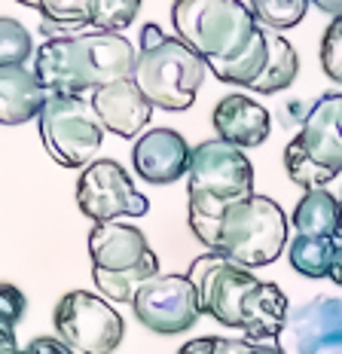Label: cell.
<instances>
[{
  "instance_id": "cell-1",
  "label": "cell",
  "mask_w": 342,
  "mask_h": 354,
  "mask_svg": "<svg viewBox=\"0 0 342 354\" xmlns=\"http://www.w3.org/2000/svg\"><path fill=\"white\" fill-rule=\"evenodd\" d=\"M171 25L220 83L251 88L263 73L266 28L242 0H174Z\"/></svg>"
},
{
  "instance_id": "cell-2",
  "label": "cell",
  "mask_w": 342,
  "mask_h": 354,
  "mask_svg": "<svg viewBox=\"0 0 342 354\" xmlns=\"http://www.w3.org/2000/svg\"><path fill=\"white\" fill-rule=\"evenodd\" d=\"M135 62L138 53L125 34L83 31L43 43L34 53V73L49 95H83L132 77Z\"/></svg>"
},
{
  "instance_id": "cell-3",
  "label": "cell",
  "mask_w": 342,
  "mask_h": 354,
  "mask_svg": "<svg viewBox=\"0 0 342 354\" xmlns=\"http://www.w3.org/2000/svg\"><path fill=\"white\" fill-rule=\"evenodd\" d=\"M251 196H254V165L244 150L220 138L192 147L187 171V217L192 235L208 250L217 248L223 214Z\"/></svg>"
},
{
  "instance_id": "cell-4",
  "label": "cell",
  "mask_w": 342,
  "mask_h": 354,
  "mask_svg": "<svg viewBox=\"0 0 342 354\" xmlns=\"http://www.w3.org/2000/svg\"><path fill=\"white\" fill-rule=\"evenodd\" d=\"M205 77V58L196 49H190L181 37L168 34L165 28L153 25V21L141 28V49L132 80L153 107L168 110V113L190 110Z\"/></svg>"
},
{
  "instance_id": "cell-5",
  "label": "cell",
  "mask_w": 342,
  "mask_h": 354,
  "mask_svg": "<svg viewBox=\"0 0 342 354\" xmlns=\"http://www.w3.org/2000/svg\"><path fill=\"white\" fill-rule=\"evenodd\" d=\"M92 281L110 302H132L141 284L159 275V257L147 235L132 223H95L89 232Z\"/></svg>"
},
{
  "instance_id": "cell-6",
  "label": "cell",
  "mask_w": 342,
  "mask_h": 354,
  "mask_svg": "<svg viewBox=\"0 0 342 354\" xmlns=\"http://www.w3.org/2000/svg\"><path fill=\"white\" fill-rule=\"evenodd\" d=\"M287 250V214L269 196H251L233 205L220 220L214 254L229 257L244 269L275 263Z\"/></svg>"
},
{
  "instance_id": "cell-7",
  "label": "cell",
  "mask_w": 342,
  "mask_h": 354,
  "mask_svg": "<svg viewBox=\"0 0 342 354\" xmlns=\"http://www.w3.org/2000/svg\"><path fill=\"white\" fill-rule=\"evenodd\" d=\"M339 92H327L309 107L306 120L294 141L285 147L287 177L309 189H327V183L342 174V135L336 125Z\"/></svg>"
},
{
  "instance_id": "cell-8",
  "label": "cell",
  "mask_w": 342,
  "mask_h": 354,
  "mask_svg": "<svg viewBox=\"0 0 342 354\" xmlns=\"http://www.w3.org/2000/svg\"><path fill=\"white\" fill-rule=\"evenodd\" d=\"M40 141L62 168H89L104 141V122L83 95H49L40 116Z\"/></svg>"
},
{
  "instance_id": "cell-9",
  "label": "cell",
  "mask_w": 342,
  "mask_h": 354,
  "mask_svg": "<svg viewBox=\"0 0 342 354\" xmlns=\"http://www.w3.org/2000/svg\"><path fill=\"white\" fill-rule=\"evenodd\" d=\"M52 324L58 339L80 354H114L123 345L125 321L104 297L89 290H71L58 299Z\"/></svg>"
},
{
  "instance_id": "cell-10",
  "label": "cell",
  "mask_w": 342,
  "mask_h": 354,
  "mask_svg": "<svg viewBox=\"0 0 342 354\" xmlns=\"http://www.w3.org/2000/svg\"><path fill=\"white\" fill-rule=\"evenodd\" d=\"M187 278L192 281V287H196L205 315H211L223 327H233V330L242 327L244 297H248L251 287L260 281L254 272L233 263L229 257L208 250V254L196 257V260L190 263Z\"/></svg>"
},
{
  "instance_id": "cell-11",
  "label": "cell",
  "mask_w": 342,
  "mask_h": 354,
  "mask_svg": "<svg viewBox=\"0 0 342 354\" xmlns=\"http://www.w3.org/2000/svg\"><path fill=\"white\" fill-rule=\"evenodd\" d=\"M77 205L95 223H114L123 217H144L150 211L147 196H141L129 171L116 159H98L80 174Z\"/></svg>"
},
{
  "instance_id": "cell-12",
  "label": "cell",
  "mask_w": 342,
  "mask_h": 354,
  "mask_svg": "<svg viewBox=\"0 0 342 354\" xmlns=\"http://www.w3.org/2000/svg\"><path fill=\"white\" fill-rule=\"evenodd\" d=\"M135 318L159 336L187 333L202 318V302L187 275H156L132 299Z\"/></svg>"
},
{
  "instance_id": "cell-13",
  "label": "cell",
  "mask_w": 342,
  "mask_h": 354,
  "mask_svg": "<svg viewBox=\"0 0 342 354\" xmlns=\"http://www.w3.org/2000/svg\"><path fill=\"white\" fill-rule=\"evenodd\" d=\"M275 345L285 354H342V297H315L291 308Z\"/></svg>"
},
{
  "instance_id": "cell-14",
  "label": "cell",
  "mask_w": 342,
  "mask_h": 354,
  "mask_svg": "<svg viewBox=\"0 0 342 354\" xmlns=\"http://www.w3.org/2000/svg\"><path fill=\"white\" fill-rule=\"evenodd\" d=\"M190 156H192V147L187 144V138L174 129L144 131L135 141V150H132L135 171L144 177L147 183H156V187H165V183H174V180H181V177H187Z\"/></svg>"
},
{
  "instance_id": "cell-15",
  "label": "cell",
  "mask_w": 342,
  "mask_h": 354,
  "mask_svg": "<svg viewBox=\"0 0 342 354\" xmlns=\"http://www.w3.org/2000/svg\"><path fill=\"white\" fill-rule=\"evenodd\" d=\"M92 107L104 122V131H114L116 138H138L153 116V104L132 77L92 92Z\"/></svg>"
},
{
  "instance_id": "cell-16",
  "label": "cell",
  "mask_w": 342,
  "mask_h": 354,
  "mask_svg": "<svg viewBox=\"0 0 342 354\" xmlns=\"http://www.w3.org/2000/svg\"><path fill=\"white\" fill-rule=\"evenodd\" d=\"M211 122L220 141L239 147V150L260 147L272 131L269 110L257 104V101H251L248 95H226V98H220L211 113Z\"/></svg>"
},
{
  "instance_id": "cell-17",
  "label": "cell",
  "mask_w": 342,
  "mask_h": 354,
  "mask_svg": "<svg viewBox=\"0 0 342 354\" xmlns=\"http://www.w3.org/2000/svg\"><path fill=\"white\" fill-rule=\"evenodd\" d=\"M291 315L285 290L272 281H257L242 306V333L251 342H275Z\"/></svg>"
},
{
  "instance_id": "cell-18",
  "label": "cell",
  "mask_w": 342,
  "mask_h": 354,
  "mask_svg": "<svg viewBox=\"0 0 342 354\" xmlns=\"http://www.w3.org/2000/svg\"><path fill=\"white\" fill-rule=\"evenodd\" d=\"M49 92L25 64L0 68V125H25L40 116Z\"/></svg>"
},
{
  "instance_id": "cell-19",
  "label": "cell",
  "mask_w": 342,
  "mask_h": 354,
  "mask_svg": "<svg viewBox=\"0 0 342 354\" xmlns=\"http://www.w3.org/2000/svg\"><path fill=\"white\" fill-rule=\"evenodd\" d=\"M296 235L339 239L342 235V202L330 189H309L294 208Z\"/></svg>"
},
{
  "instance_id": "cell-20",
  "label": "cell",
  "mask_w": 342,
  "mask_h": 354,
  "mask_svg": "<svg viewBox=\"0 0 342 354\" xmlns=\"http://www.w3.org/2000/svg\"><path fill=\"white\" fill-rule=\"evenodd\" d=\"M266 49H269V55H266L263 73L254 80L251 92H260V95L285 92L296 80V73H300V55H296V49L285 37L278 31H269V28H266Z\"/></svg>"
},
{
  "instance_id": "cell-21",
  "label": "cell",
  "mask_w": 342,
  "mask_h": 354,
  "mask_svg": "<svg viewBox=\"0 0 342 354\" xmlns=\"http://www.w3.org/2000/svg\"><path fill=\"white\" fill-rule=\"evenodd\" d=\"M333 257H336V239H318V235H294L287 241V260L291 269L303 278H330Z\"/></svg>"
},
{
  "instance_id": "cell-22",
  "label": "cell",
  "mask_w": 342,
  "mask_h": 354,
  "mask_svg": "<svg viewBox=\"0 0 342 354\" xmlns=\"http://www.w3.org/2000/svg\"><path fill=\"white\" fill-rule=\"evenodd\" d=\"M43 16L40 31L46 34V40H58V37H77L80 28L89 25V0H40Z\"/></svg>"
},
{
  "instance_id": "cell-23",
  "label": "cell",
  "mask_w": 342,
  "mask_h": 354,
  "mask_svg": "<svg viewBox=\"0 0 342 354\" xmlns=\"http://www.w3.org/2000/svg\"><path fill=\"white\" fill-rule=\"evenodd\" d=\"M141 12V0H89V25L104 34H123Z\"/></svg>"
},
{
  "instance_id": "cell-24",
  "label": "cell",
  "mask_w": 342,
  "mask_h": 354,
  "mask_svg": "<svg viewBox=\"0 0 342 354\" xmlns=\"http://www.w3.org/2000/svg\"><path fill=\"white\" fill-rule=\"evenodd\" d=\"M251 12L269 31H287L306 19L309 0H251Z\"/></svg>"
},
{
  "instance_id": "cell-25",
  "label": "cell",
  "mask_w": 342,
  "mask_h": 354,
  "mask_svg": "<svg viewBox=\"0 0 342 354\" xmlns=\"http://www.w3.org/2000/svg\"><path fill=\"white\" fill-rule=\"evenodd\" d=\"M177 354H285L275 342H251V339H220L199 336L183 342Z\"/></svg>"
},
{
  "instance_id": "cell-26",
  "label": "cell",
  "mask_w": 342,
  "mask_h": 354,
  "mask_svg": "<svg viewBox=\"0 0 342 354\" xmlns=\"http://www.w3.org/2000/svg\"><path fill=\"white\" fill-rule=\"evenodd\" d=\"M37 53L31 34L19 19L0 16V68H19Z\"/></svg>"
},
{
  "instance_id": "cell-27",
  "label": "cell",
  "mask_w": 342,
  "mask_h": 354,
  "mask_svg": "<svg viewBox=\"0 0 342 354\" xmlns=\"http://www.w3.org/2000/svg\"><path fill=\"white\" fill-rule=\"evenodd\" d=\"M321 68L333 83H342V16L333 19L321 37Z\"/></svg>"
},
{
  "instance_id": "cell-28",
  "label": "cell",
  "mask_w": 342,
  "mask_h": 354,
  "mask_svg": "<svg viewBox=\"0 0 342 354\" xmlns=\"http://www.w3.org/2000/svg\"><path fill=\"white\" fill-rule=\"evenodd\" d=\"M28 312V297L19 290L16 284L0 281V327L3 330H16L21 321H25Z\"/></svg>"
},
{
  "instance_id": "cell-29",
  "label": "cell",
  "mask_w": 342,
  "mask_h": 354,
  "mask_svg": "<svg viewBox=\"0 0 342 354\" xmlns=\"http://www.w3.org/2000/svg\"><path fill=\"white\" fill-rule=\"evenodd\" d=\"M25 354H77V351H73L68 342L55 339V336H37V339L28 342Z\"/></svg>"
},
{
  "instance_id": "cell-30",
  "label": "cell",
  "mask_w": 342,
  "mask_h": 354,
  "mask_svg": "<svg viewBox=\"0 0 342 354\" xmlns=\"http://www.w3.org/2000/svg\"><path fill=\"white\" fill-rule=\"evenodd\" d=\"M0 354H25V348H19L16 342V333L0 327Z\"/></svg>"
},
{
  "instance_id": "cell-31",
  "label": "cell",
  "mask_w": 342,
  "mask_h": 354,
  "mask_svg": "<svg viewBox=\"0 0 342 354\" xmlns=\"http://www.w3.org/2000/svg\"><path fill=\"white\" fill-rule=\"evenodd\" d=\"M309 3H315L321 12H327V16L339 19L342 16V0H309Z\"/></svg>"
},
{
  "instance_id": "cell-32",
  "label": "cell",
  "mask_w": 342,
  "mask_h": 354,
  "mask_svg": "<svg viewBox=\"0 0 342 354\" xmlns=\"http://www.w3.org/2000/svg\"><path fill=\"white\" fill-rule=\"evenodd\" d=\"M330 281H336L342 287V235L336 239V257H333V272H330Z\"/></svg>"
},
{
  "instance_id": "cell-33",
  "label": "cell",
  "mask_w": 342,
  "mask_h": 354,
  "mask_svg": "<svg viewBox=\"0 0 342 354\" xmlns=\"http://www.w3.org/2000/svg\"><path fill=\"white\" fill-rule=\"evenodd\" d=\"M21 6H31V10H40V0H16Z\"/></svg>"
},
{
  "instance_id": "cell-34",
  "label": "cell",
  "mask_w": 342,
  "mask_h": 354,
  "mask_svg": "<svg viewBox=\"0 0 342 354\" xmlns=\"http://www.w3.org/2000/svg\"><path fill=\"white\" fill-rule=\"evenodd\" d=\"M336 125H339V135H342V95H339V107H336Z\"/></svg>"
},
{
  "instance_id": "cell-35",
  "label": "cell",
  "mask_w": 342,
  "mask_h": 354,
  "mask_svg": "<svg viewBox=\"0 0 342 354\" xmlns=\"http://www.w3.org/2000/svg\"><path fill=\"white\" fill-rule=\"evenodd\" d=\"M339 202H342V196H339Z\"/></svg>"
}]
</instances>
